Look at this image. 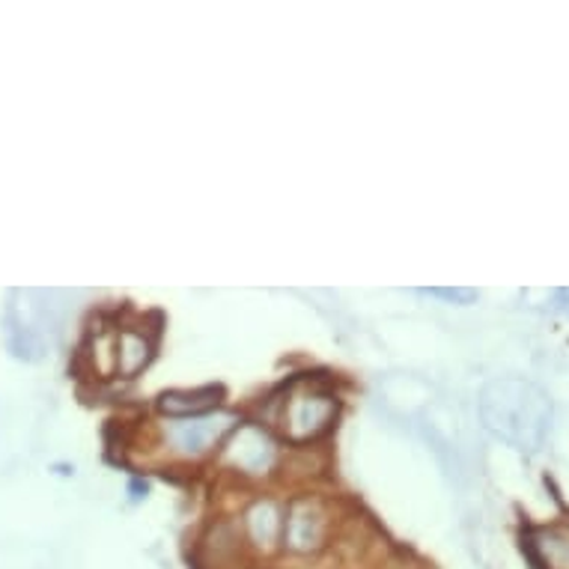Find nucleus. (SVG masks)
Instances as JSON below:
<instances>
[{"instance_id": "1", "label": "nucleus", "mask_w": 569, "mask_h": 569, "mask_svg": "<svg viewBox=\"0 0 569 569\" xmlns=\"http://www.w3.org/2000/svg\"><path fill=\"white\" fill-rule=\"evenodd\" d=\"M483 415L489 430L533 448L549 423V402L533 385L495 382L483 397Z\"/></svg>"}, {"instance_id": "2", "label": "nucleus", "mask_w": 569, "mask_h": 569, "mask_svg": "<svg viewBox=\"0 0 569 569\" xmlns=\"http://www.w3.org/2000/svg\"><path fill=\"white\" fill-rule=\"evenodd\" d=\"M328 415H331V402L319 400V397H308V400H296L290 411V432L296 439L313 436L326 427Z\"/></svg>"}]
</instances>
